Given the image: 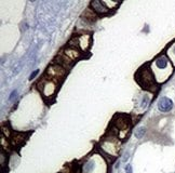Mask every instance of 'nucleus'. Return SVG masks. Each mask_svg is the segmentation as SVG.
<instances>
[{"mask_svg": "<svg viewBox=\"0 0 175 173\" xmlns=\"http://www.w3.org/2000/svg\"><path fill=\"white\" fill-rule=\"evenodd\" d=\"M136 80L143 88L150 91H154L157 88L156 84V80L154 78V74L148 67H142L137 73H136Z\"/></svg>", "mask_w": 175, "mask_h": 173, "instance_id": "obj_1", "label": "nucleus"}, {"mask_svg": "<svg viewBox=\"0 0 175 173\" xmlns=\"http://www.w3.org/2000/svg\"><path fill=\"white\" fill-rule=\"evenodd\" d=\"M47 74L49 75L48 79L57 82V80H63V78L66 75V70L61 67L60 65H53L50 68H48Z\"/></svg>", "mask_w": 175, "mask_h": 173, "instance_id": "obj_2", "label": "nucleus"}, {"mask_svg": "<svg viewBox=\"0 0 175 173\" xmlns=\"http://www.w3.org/2000/svg\"><path fill=\"white\" fill-rule=\"evenodd\" d=\"M173 102L172 100H170L169 97H161L158 102V108L162 113H167V111H172L173 108Z\"/></svg>", "mask_w": 175, "mask_h": 173, "instance_id": "obj_3", "label": "nucleus"}, {"mask_svg": "<svg viewBox=\"0 0 175 173\" xmlns=\"http://www.w3.org/2000/svg\"><path fill=\"white\" fill-rule=\"evenodd\" d=\"M91 7L92 10L94 12L98 14H106L108 13V8L105 6V2H102V1H92L91 2Z\"/></svg>", "mask_w": 175, "mask_h": 173, "instance_id": "obj_4", "label": "nucleus"}, {"mask_svg": "<svg viewBox=\"0 0 175 173\" xmlns=\"http://www.w3.org/2000/svg\"><path fill=\"white\" fill-rule=\"evenodd\" d=\"M155 64L159 69H165L169 66V60H167V57L165 55H160L159 57L156 58Z\"/></svg>", "mask_w": 175, "mask_h": 173, "instance_id": "obj_5", "label": "nucleus"}, {"mask_svg": "<svg viewBox=\"0 0 175 173\" xmlns=\"http://www.w3.org/2000/svg\"><path fill=\"white\" fill-rule=\"evenodd\" d=\"M144 133H145V129L141 128V129H138V130H137V131H136L135 135H136V138H142V136H143V135H144Z\"/></svg>", "mask_w": 175, "mask_h": 173, "instance_id": "obj_6", "label": "nucleus"}, {"mask_svg": "<svg viewBox=\"0 0 175 173\" xmlns=\"http://www.w3.org/2000/svg\"><path fill=\"white\" fill-rule=\"evenodd\" d=\"M169 54H171V57H174L175 58V43H174L173 46H172L171 48H170Z\"/></svg>", "mask_w": 175, "mask_h": 173, "instance_id": "obj_7", "label": "nucleus"}, {"mask_svg": "<svg viewBox=\"0 0 175 173\" xmlns=\"http://www.w3.org/2000/svg\"><path fill=\"white\" fill-rule=\"evenodd\" d=\"M125 172H126V173H132V167H131V165H126V167H125Z\"/></svg>", "mask_w": 175, "mask_h": 173, "instance_id": "obj_8", "label": "nucleus"}, {"mask_svg": "<svg viewBox=\"0 0 175 173\" xmlns=\"http://www.w3.org/2000/svg\"><path fill=\"white\" fill-rule=\"evenodd\" d=\"M37 74H38V69H36V70H35V72H34V73H33V74H31V75H30V76H29V80L34 79V78H35V77H36V75H37Z\"/></svg>", "mask_w": 175, "mask_h": 173, "instance_id": "obj_9", "label": "nucleus"}]
</instances>
